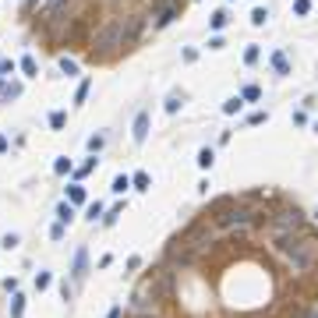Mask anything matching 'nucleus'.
I'll return each instance as SVG.
<instances>
[{
	"label": "nucleus",
	"mask_w": 318,
	"mask_h": 318,
	"mask_svg": "<svg viewBox=\"0 0 318 318\" xmlns=\"http://www.w3.org/2000/svg\"><path fill=\"white\" fill-rule=\"evenodd\" d=\"M177 14H180V4H173V0L163 4V7H156V14H152V28H166Z\"/></svg>",
	"instance_id": "nucleus-8"
},
{
	"label": "nucleus",
	"mask_w": 318,
	"mask_h": 318,
	"mask_svg": "<svg viewBox=\"0 0 318 318\" xmlns=\"http://www.w3.org/2000/svg\"><path fill=\"white\" fill-rule=\"evenodd\" d=\"M85 96H88V81H81L78 92H75V103H85Z\"/></svg>",
	"instance_id": "nucleus-33"
},
{
	"label": "nucleus",
	"mask_w": 318,
	"mask_h": 318,
	"mask_svg": "<svg viewBox=\"0 0 318 318\" xmlns=\"http://www.w3.org/2000/svg\"><path fill=\"white\" fill-rule=\"evenodd\" d=\"M4 290L7 294H18V279H4Z\"/></svg>",
	"instance_id": "nucleus-36"
},
{
	"label": "nucleus",
	"mask_w": 318,
	"mask_h": 318,
	"mask_svg": "<svg viewBox=\"0 0 318 318\" xmlns=\"http://www.w3.org/2000/svg\"><path fill=\"white\" fill-rule=\"evenodd\" d=\"M227 21H230V14H227V11H216V14H212V21H209V25H212V28H216V32H219V28H227Z\"/></svg>",
	"instance_id": "nucleus-18"
},
{
	"label": "nucleus",
	"mask_w": 318,
	"mask_h": 318,
	"mask_svg": "<svg viewBox=\"0 0 318 318\" xmlns=\"http://www.w3.org/2000/svg\"><path fill=\"white\" fill-rule=\"evenodd\" d=\"M180 240L187 244V247H195L198 255L212 244V227H209V219H198V223H191L184 234H180Z\"/></svg>",
	"instance_id": "nucleus-5"
},
{
	"label": "nucleus",
	"mask_w": 318,
	"mask_h": 318,
	"mask_svg": "<svg viewBox=\"0 0 318 318\" xmlns=\"http://www.w3.org/2000/svg\"><path fill=\"white\" fill-rule=\"evenodd\" d=\"M92 170H96V156H92V159H85L78 170H75V177H85V173H92Z\"/></svg>",
	"instance_id": "nucleus-24"
},
{
	"label": "nucleus",
	"mask_w": 318,
	"mask_h": 318,
	"mask_svg": "<svg viewBox=\"0 0 318 318\" xmlns=\"http://www.w3.org/2000/svg\"><path fill=\"white\" fill-rule=\"evenodd\" d=\"M106 318H120V308H110V315Z\"/></svg>",
	"instance_id": "nucleus-39"
},
{
	"label": "nucleus",
	"mask_w": 318,
	"mask_h": 318,
	"mask_svg": "<svg viewBox=\"0 0 318 318\" xmlns=\"http://www.w3.org/2000/svg\"><path fill=\"white\" fill-rule=\"evenodd\" d=\"M272 251L290 265V272H308L318 262V240L308 234H276Z\"/></svg>",
	"instance_id": "nucleus-1"
},
{
	"label": "nucleus",
	"mask_w": 318,
	"mask_h": 318,
	"mask_svg": "<svg viewBox=\"0 0 318 318\" xmlns=\"http://www.w3.org/2000/svg\"><path fill=\"white\" fill-rule=\"evenodd\" d=\"M85 269H88V251H85V247H78V251H75V265H71L75 283H81V279H85Z\"/></svg>",
	"instance_id": "nucleus-10"
},
{
	"label": "nucleus",
	"mask_w": 318,
	"mask_h": 318,
	"mask_svg": "<svg viewBox=\"0 0 318 318\" xmlns=\"http://www.w3.org/2000/svg\"><path fill=\"white\" fill-rule=\"evenodd\" d=\"M258 53H262L258 46H247V50H244V64H255V60H258Z\"/></svg>",
	"instance_id": "nucleus-29"
},
{
	"label": "nucleus",
	"mask_w": 318,
	"mask_h": 318,
	"mask_svg": "<svg viewBox=\"0 0 318 318\" xmlns=\"http://www.w3.org/2000/svg\"><path fill=\"white\" fill-rule=\"evenodd\" d=\"M57 4H64V0H43V11H46V7H57Z\"/></svg>",
	"instance_id": "nucleus-38"
},
{
	"label": "nucleus",
	"mask_w": 318,
	"mask_h": 318,
	"mask_svg": "<svg viewBox=\"0 0 318 318\" xmlns=\"http://www.w3.org/2000/svg\"><path fill=\"white\" fill-rule=\"evenodd\" d=\"M258 96H262L258 85H244V92H240V99H258Z\"/></svg>",
	"instance_id": "nucleus-26"
},
{
	"label": "nucleus",
	"mask_w": 318,
	"mask_h": 318,
	"mask_svg": "<svg viewBox=\"0 0 318 318\" xmlns=\"http://www.w3.org/2000/svg\"><path fill=\"white\" fill-rule=\"evenodd\" d=\"M269 227H272V237L276 234H301L304 230V212L301 209H283L269 219Z\"/></svg>",
	"instance_id": "nucleus-4"
},
{
	"label": "nucleus",
	"mask_w": 318,
	"mask_h": 318,
	"mask_svg": "<svg viewBox=\"0 0 318 318\" xmlns=\"http://www.w3.org/2000/svg\"><path fill=\"white\" fill-rule=\"evenodd\" d=\"M0 75H14V64L11 60H0Z\"/></svg>",
	"instance_id": "nucleus-37"
},
{
	"label": "nucleus",
	"mask_w": 318,
	"mask_h": 318,
	"mask_svg": "<svg viewBox=\"0 0 318 318\" xmlns=\"http://www.w3.org/2000/svg\"><path fill=\"white\" fill-rule=\"evenodd\" d=\"M212 219L219 227L234 230V234H247L251 223H255V212L251 209H240L237 198H219V202H212Z\"/></svg>",
	"instance_id": "nucleus-3"
},
{
	"label": "nucleus",
	"mask_w": 318,
	"mask_h": 318,
	"mask_svg": "<svg viewBox=\"0 0 318 318\" xmlns=\"http://www.w3.org/2000/svg\"><path fill=\"white\" fill-rule=\"evenodd\" d=\"M0 244H4V247H7V251H11V247H18V234H7V237L0 240Z\"/></svg>",
	"instance_id": "nucleus-34"
},
{
	"label": "nucleus",
	"mask_w": 318,
	"mask_h": 318,
	"mask_svg": "<svg viewBox=\"0 0 318 318\" xmlns=\"http://www.w3.org/2000/svg\"><path fill=\"white\" fill-rule=\"evenodd\" d=\"M21 315H25V297L14 294V297H11V318H21Z\"/></svg>",
	"instance_id": "nucleus-14"
},
{
	"label": "nucleus",
	"mask_w": 318,
	"mask_h": 318,
	"mask_svg": "<svg viewBox=\"0 0 318 318\" xmlns=\"http://www.w3.org/2000/svg\"><path fill=\"white\" fill-rule=\"evenodd\" d=\"M117 216H120V205H117V209H110V216H103V223H106V227H110V223H113V219H117Z\"/></svg>",
	"instance_id": "nucleus-35"
},
{
	"label": "nucleus",
	"mask_w": 318,
	"mask_h": 318,
	"mask_svg": "<svg viewBox=\"0 0 318 318\" xmlns=\"http://www.w3.org/2000/svg\"><path fill=\"white\" fill-rule=\"evenodd\" d=\"M53 170H57V173H71V159H57V163H53Z\"/></svg>",
	"instance_id": "nucleus-31"
},
{
	"label": "nucleus",
	"mask_w": 318,
	"mask_h": 318,
	"mask_svg": "<svg viewBox=\"0 0 318 318\" xmlns=\"http://www.w3.org/2000/svg\"><path fill=\"white\" fill-rule=\"evenodd\" d=\"M212 163H216V152H212V149H202V152H198V166H202V170H209Z\"/></svg>",
	"instance_id": "nucleus-17"
},
{
	"label": "nucleus",
	"mask_w": 318,
	"mask_h": 318,
	"mask_svg": "<svg viewBox=\"0 0 318 318\" xmlns=\"http://www.w3.org/2000/svg\"><path fill=\"white\" fill-rule=\"evenodd\" d=\"M57 219H60V227L71 223V219H75V205H71V202H60V205H57Z\"/></svg>",
	"instance_id": "nucleus-12"
},
{
	"label": "nucleus",
	"mask_w": 318,
	"mask_h": 318,
	"mask_svg": "<svg viewBox=\"0 0 318 318\" xmlns=\"http://www.w3.org/2000/svg\"><path fill=\"white\" fill-rule=\"evenodd\" d=\"M99 216H103V205H99V202H92V205H88V219H92V223H96V219H99Z\"/></svg>",
	"instance_id": "nucleus-32"
},
{
	"label": "nucleus",
	"mask_w": 318,
	"mask_h": 318,
	"mask_svg": "<svg viewBox=\"0 0 318 318\" xmlns=\"http://www.w3.org/2000/svg\"><path fill=\"white\" fill-rule=\"evenodd\" d=\"M311 11V0H294V14H308Z\"/></svg>",
	"instance_id": "nucleus-30"
},
{
	"label": "nucleus",
	"mask_w": 318,
	"mask_h": 318,
	"mask_svg": "<svg viewBox=\"0 0 318 318\" xmlns=\"http://www.w3.org/2000/svg\"><path fill=\"white\" fill-rule=\"evenodd\" d=\"M128 187H131V177H128V173H117V177H113V191H117V195H124Z\"/></svg>",
	"instance_id": "nucleus-16"
},
{
	"label": "nucleus",
	"mask_w": 318,
	"mask_h": 318,
	"mask_svg": "<svg viewBox=\"0 0 318 318\" xmlns=\"http://www.w3.org/2000/svg\"><path fill=\"white\" fill-rule=\"evenodd\" d=\"M64 124H68V117H64L60 110H53V113H50V128H53V131H60Z\"/></svg>",
	"instance_id": "nucleus-22"
},
{
	"label": "nucleus",
	"mask_w": 318,
	"mask_h": 318,
	"mask_svg": "<svg viewBox=\"0 0 318 318\" xmlns=\"http://www.w3.org/2000/svg\"><path fill=\"white\" fill-rule=\"evenodd\" d=\"M131 138H135L138 145H142V142L149 138V110H142V113L135 117V131H131Z\"/></svg>",
	"instance_id": "nucleus-9"
},
{
	"label": "nucleus",
	"mask_w": 318,
	"mask_h": 318,
	"mask_svg": "<svg viewBox=\"0 0 318 318\" xmlns=\"http://www.w3.org/2000/svg\"><path fill=\"white\" fill-rule=\"evenodd\" d=\"M124 46H128L124 18H106V21L92 32V39H88V53H92V60H110V57H117Z\"/></svg>",
	"instance_id": "nucleus-2"
},
{
	"label": "nucleus",
	"mask_w": 318,
	"mask_h": 318,
	"mask_svg": "<svg viewBox=\"0 0 318 318\" xmlns=\"http://www.w3.org/2000/svg\"><path fill=\"white\" fill-rule=\"evenodd\" d=\"M131 184H135L138 191H149V173H145V170H138V173L131 177Z\"/></svg>",
	"instance_id": "nucleus-19"
},
{
	"label": "nucleus",
	"mask_w": 318,
	"mask_h": 318,
	"mask_svg": "<svg viewBox=\"0 0 318 318\" xmlns=\"http://www.w3.org/2000/svg\"><path fill=\"white\" fill-rule=\"evenodd\" d=\"M21 71H25V78H36V71H39V68H36V57L25 53V57H21Z\"/></svg>",
	"instance_id": "nucleus-15"
},
{
	"label": "nucleus",
	"mask_w": 318,
	"mask_h": 318,
	"mask_svg": "<svg viewBox=\"0 0 318 318\" xmlns=\"http://www.w3.org/2000/svg\"><path fill=\"white\" fill-rule=\"evenodd\" d=\"M145 287H149V294L156 297L159 304H163V301H170V297H173V269H170V265H166V269H156V272L149 276V283H145Z\"/></svg>",
	"instance_id": "nucleus-6"
},
{
	"label": "nucleus",
	"mask_w": 318,
	"mask_h": 318,
	"mask_svg": "<svg viewBox=\"0 0 318 318\" xmlns=\"http://www.w3.org/2000/svg\"><path fill=\"white\" fill-rule=\"evenodd\" d=\"M272 68H276V75H290V60H287V53L279 50V53H272Z\"/></svg>",
	"instance_id": "nucleus-11"
},
{
	"label": "nucleus",
	"mask_w": 318,
	"mask_h": 318,
	"mask_svg": "<svg viewBox=\"0 0 318 318\" xmlns=\"http://www.w3.org/2000/svg\"><path fill=\"white\" fill-rule=\"evenodd\" d=\"M50 283H53V276H50V272H39V276H36V290H46Z\"/></svg>",
	"instance_id": "nucleus-28"
},
{
	"label": "nucleus",
	"mask_w": 318,
	"mask_h": 318,
	"mask_svg": "<svg viewBox=\"0 0 318 318\" xmlns=\"http://www.w3.org/2000/svg\"><path fill=\"white\" fill-rule=\"evenodd\" d=\"M240 106H244V99H240V96H234V99H227V103H223V113H237Z\"/></svg>",
	"instance_id": "nucleus-23"
},
{
	"label": "nucleus",
	"mask_w": 318,
	"mask_h": 318,
	"mask_svg": "<svg viewBox=\"0 0 318 318\" xmlns=\"http://www.w3.org/2000/svg\"><path fill=\"white\" fill-rule=\"evenodd\" d=\"M166 258H170V265H180V269H187V265H195L198 262V251L195 247H187L184 240L177 237L170 247H166Z\"/></svg>",
	"instance_id": "nucleus-7"
},
{
	"label": "nucleus",
	"mask_w": 318,
	"mask_h": 318,
	"mask_svg": "<svg viewBox=\"0 0 318 318\" xmlns=\"http://www.w3.org/2000/svg\"><path fill=\"white\" fill-rule=\"evenodd\" d=\"M180 103H184V96H180V92H173V96L166 99V113H177V110H180Z\"/></svg>",
	"instance_id": "nucleus-21"
},
{
	"label": "nucleus",
	"mask_w": 318,
	"mask_h": 318,
	"mask_svg": "<svg viewBox=\"0 0 318 318\" xmlns=\"http://www.w3.org/2000/svg\"><path fill=\"white\" fill-rule=\"evenodd\" d=\"M0 152H7V138L4 135H0Z\"/></svg>",
	"instance_id": "nucleus-40"
},
{
	"label": "nucleus",
	"mask_w": 318,
	"mask_h": 318,
	"mask_svg": "<svg viewBox=\"0 0 318 318\" xmlns=\"http://www.w3.org/2000/svg\"><path fill=\"white\" fill-rule=\"evenodd\" d=\"M265 18H269L265 7H255V11H251V21H255V25H265Z\"/></svg>",
	"instance_id": "nucleus-25"
},
{
	"label": "nucleus",
	"mask_w": 318,
	"mask_h": 318,
	"mask_svg": "<svg viewBox=\"0 0 318 318\" xmlns=\"http://www.w3.org/2000/svg\"><path fill=\"white\" fill-rule=\"evenodd\" d=\"M68 202H71V205H81V202H85V187H81V184H68Z\"/></svg>",
	"instance_id": "nucleus-13"
},
{
	"label": "nucleus",
	"mask_w": 318,
	"mask_h": 318,
	"mask_svg": "<svg viewBox=\"0 0 318 318\" xmlns=\"http://www.w3.org/2000/svg\"><path fill=\"white\" fill-rule=\"evenodd\" d=\"M60 71H64V75H78V60H71V57H60Z\"/></svg>",
	"instance_id": "nucleus-20"
},
{
	"label": "nucleus",
	"mask_w": 318,
	"mask_h": 318,
	"mask_svg": "<svg viewBox=\"0 0 318 318\" xmlns=\"http://www.w3.org/2000/svg\"><path fill=\"white\" fill-rule=\"evenodd\" d=\"M103 145H106V138H103V135H92V138H88V152H99Z\"/></svg>",
	"instance_id": "nucleus-27"
},
{
	"label": "nucleus",
	"mask_w": 318,
	"mask_h": 318,
	"mask_svg": "<svg viewBox=\"0 0 318 318\" xmlns=\"http://www.w3.org/2000/svg\"><path fill=\"white\" fill-rule=\"evenodd\" d=\"M315 131H318V124H315Z\"/></svg>",
	"instance_id": "nucleus-41"
}]
</instances>
